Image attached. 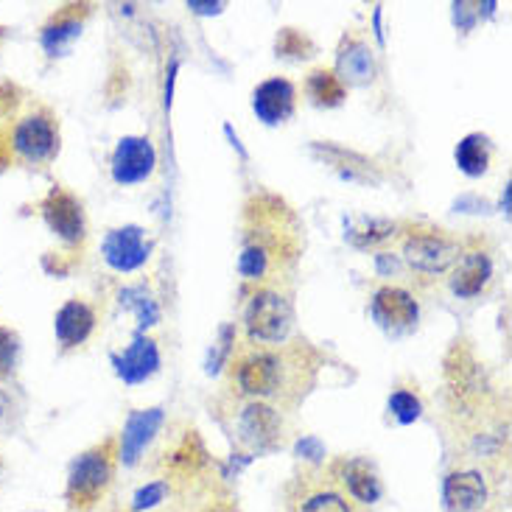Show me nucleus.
Returning a JSON list of instances; mask_svg holds the SVG:
<instances>
[{
  "label": "nucleus",
  "instance_id": "f03ea898",
  "mask_svg": "<svg viewBox=\"0 0 512 512\" xmlns=\"http://www.w3.org/2000/svg\"><path fill=\"white\" fill-rule=\"evenodd\" d=\"M247 333H250L252 342H266V345H277V342H286L294 325V311L291 303L277 294V291L263 289L247 305Z\"/></svg>",
  "mask_w": 512,
  "mask_h": 512
},
{
  "label": "nucleus",
  "instance_id": "2eb2a0df",
  "mask_svg": "<svg viewBox=\"0 0 512 512\" xmlns=\"http://www.w3.org/2000/svg\"><path fill=\"white\" fill-rule=\"evenodd\" d=\"M336 79L350 87H361L375 79V56L361 40H345L336 54Z\"/></svg>",
  "mask_w": 512,
  "mask_h": 512
},
{
  "label": "nucleus",
  "instance_id": "ddd939ff",
  "mask_svg": "<svg viewBox=\"0 0 512 512\" xmlns=\"http://www.w3.org/2000/svg\"><path fill=\"white\" fill-rule=\"evenodd\" d=\"M238 387L255 398L275 395L280 387V359L275 353H250L238 364Z\"/></svg>",
  "mask_w": 512,
  "mask_h": 512
},
{
  "label": "nucleus",
  "instance_id": "c9c22d12",
  "mask_svg": "<svg viewBox=\"0 0 512 512\" xmlns=\"http://www.w3.org/2000/svg\"><path fill=\"white\" fill-rule=\"evenodd\" d=\"M501 210H504V213H510V185L504 188V196H501Z\"/></svg>",
  "mask_w": 512,
  "mask_h": 512
},
{
  "label": "nucleus",
  "instance_id": "9b49d317",
  "mask_svg": "<svg viewBox=\"0 0 512 512\" xmlns=\"http://www.w3.org/2000/svg\"><path fill=\"white\" fill-rule=\"evenodd\" d=\"M297 107V90L289 79H266L255 87L252 93V112L258 115V121L266 126L286 124Z\"/></svg>",
  "mask_w": 512,
  "mask_h": 512
},
{
  "label": "nucleus",
  "instance_id": "a878e982",
  "mask_svg": "<svg viewBox=\"0 0 512 512\" xmlns=\"http://www.w3.org/2000/svg\"><path fill=\"white\" fill-rule=\"evenodd\" d=\"M300 512H353L347 504L345 496L333 493V490H319L311 493L308 499L300 504Z\"/></svg>",
  "mask_w": 512,
  "mask_h": 512
},
{
  "label": "nucleus",
  "instance_id": "4be33fe9",
  "mask_svg": "<svg viewBox=\"0 0 512 512\" xmlns=\"http://www.w3.org/2000/svg\"><path fill=\"white\" fill-rule=\"evenodd\" d=\"M79 37H82V23L76 17H59V20L42 28L40 40L48 56H65Z\"/></svg>",
  "mask_w": 512,
  "mask_h": 512
},
{
  "label": "nucleus",
  "instance_id": "39448f33",
  "mask_svg": "<svg viewBox=\"0 0 512 512\" xmlns=\"http://www.w3.org/2000/svg\"><path fill=\"white\" fill-rule=\"evenodd\" d=\"M12 149L26 163H48L59 152V132H56L51 115L34 112V115L23 118L14 126Z\"/></svg>",
  "mask_w": 512,
  "mask_h": 512
},
{
  "label": "nucleus",
  "instance_id": "423d86ee",
  "mask_svg": "<svg viewBox=\"0 0 512 512\" xmlns=\"http://www.w3.org/2000/svg\"><path fill=\"white\" fill-rule=\"evenodd\" d=\"M154 166H157V152H154L152 140L126 135L118 140L112 152L110 174L118 185H138L152 177Z\"/></svg>",
  "mask_w": 512,
  "mask_h": 512
},
{
  "label": "nucleus",
  "instance_id": "f257e3e1",
  "mask_svg": "<svg viewBox=\"0 0 512 512\" xmlns=\"http://www.w3.org/2000/svg\"><path fill=\"white\" fill-rule=\"evenodd\" d=\"M110 482L112 462L107 448H90V451H84L82 457L73 459V465H70L65 499H68L73 510H87L104 496Z\"/></svg>",
  "mask_w": 512,
  "mask_h": 512
},
{
  "label": "nucleus",
  "instance_id": "4468645a",
  "mask_svg": "<svg viewBox=\"0 0 512 512\" xmlns=\"http://www.w3.org/2000/svg\"><path fill=\"white\" fill-rule=\"evenodd\" d=\"M238 431H241L244 443L258 448V451H266V448H272L277 443L280 415L266 403H250L238 417Z\"/></svg>",
  "mask_w": 512,
  "mask_h": 512
},
{
  "label": "nucleus",
  "instance_id": "bb28decb",
  "mask_svg": "<svg viewBox=\"0 0 512 512\" xmlns=\"http://www.w3.org/2000/svg\"><path fill=\"white\" fill-rule=\"evenodd\" d=\"M311 51H314V45H311L308 37H303L300 31H294V28L280 31V37H277V56L305 59V56H311Z\"/></svg>",
  "mask_w": 512,
  "mask_h": 512
},
{
  "label": "nucleus",
  "instance_id": "cd10ccee",
  "mask_svg": "<svg viewBox=\"0 0 512 512\" xmlns=\"http://www.w3.org/2000/svg\"><path fill=\"white\" fill-rule=\"evenodd\" d=\"M266 269H269V255H266L263 247H247V250L241 252L238 272L247 277V280H261L266 275Z\"/></svg>",
  "mask_w": 512,
  "mask_h": 512
},
{
  "label": "nucleus",
  "instance_id": "7c9ffc66",
  "mask_svg": "<svg viewBox=\"0 0 512 512\" xmlns=\"http://www.w3.org/2000/svg\"><path fill=\"white\" fill-rule=\"evenodd\" d=\"M219 342H216V347H213V353H210L208 359V373L216 375L219 370H222L224 359H227V353H230V345H233V328L230 325H222V331H219Z\"/></svg>",
  "mask_w": 512,
  "mask_h": 512
},
{
  "label": "nucleus",
  "instance_id": "9d476101",
  "mask_svg": "<svg viewBox=\"0 0 512 512\" xmlns=\"http://www.w3.org/2000/svg\"><path fill=\"white\" fill-rule=\"evenodd\" d=\"M42 219L51 227V233L68 244H79L84 238V210L82 202L62 188H54L42 202Z\"/></svg>",
  "mask_w": 512,
  "mask_h": 512
},
{
  "label": "nucleus",
  "instance_id": "0eeeda50",
  "mask_svg": "<svg viewBox=\"0 0 512 512\" xmlns=\"http://www.w3.org/2000/svg\"><path fill=\"white\" fill-rule=\"evenodd\" d=\"M403 258L417 272H445L459 261V244L440 233H415L403 244Z\"/></svg>",
  "mask_w": 512,
  "mask_h": 512
},
{
  "label": "nucleus",
  "instance_id": "7ed1b4c3",
  "mask_svg": "<svg viewBox=\"0 0 512 512\" xmlns=\"http://www.w3.org/2000/svg\"><path fill=\"white\" fill-rule=\"evenodd\" d=\"M152 238L138 224H124L110 230L101 241V258L115 272H135L152 258Z\"/></svg>",
  "mask_w": 512,
  "mask_h": 512
},
{
  "label": "nucleus",
  "instance_id": "5701e85b",
  "mask_svg": "<svg viewBox=\"0 0 512 512\" xmlns=\"http://www.w3.org/2000/svg\"><path fill=\"white\" fill-rule=\"evenodd\" d=\"M314 152H319L331 166L339 168V174L350 182H370L373 177V166L359 157V154L345 152V149H336V146H314Z\"/></svg>",
  "mask_w": 512,
  "mask_h": 512
},
{
  "label": "nucleus",
  "instance_id": "f704fd0d",
  "mask_svg": "<svg viewBox=\"0 0 512 512\" xmlns=\"http://www.w3.org/2000/svg\"><path fill=\"white\" fill-rule=\"evenodd\" d=\"M9 412H12V401H9V395H6L3 387H0V420L9 415Z\"/></svg>",
  "mask_w": 512,
  "mask_h": 512
},
{
  "label": "nucleus",
  "instance_id": "6ab92c4d",
  "mask_svg": "<svg viewBox=\"0 0 512 512\" xmlns=\"http://www.w3.org/2000/svg\"><path fill=\"white\" fill-rule=\"evenodd\" d=\"M454 160L462 174L468 177H482L487 174V166H490V138L482 135V132H471L457 143V152H454Z\"/></svg>",
  "mask_w": 512,
  "mask_h": 512
},
{
  "label": "nucleus",
  "instance_id": "aec40b11",
  "mask_svg": "<svg viewBox=\"0 0 512 512\" xmlns=\"http://www.w3.org/2000/svg\"><path fill=\"white\" fill-rule=\"evenodd\" d=\"M118 305L129 308L138 319V333L149 331L160 322V305L146 286H124L118 291Z\"/></svg>",
  "mask_w": 512,
  "mask_h": 512
},
{
  "label": "nucleus",
  "instance_id": "412c9836",
  "mask_svg": "<svg viewBox=\"0 0 512 512\" xmlns=\"http://www.w3.org/2000/svg\"><path fill=\"white\" fill-rule=\"evenodd\" d=\"M392 236H395V224L387 222V219L359 216V219H347L345 222V238L353 247H359V250H370V247Z\"/></svg>",
  "mask_w": 512,
  "mask_h": 512
},
{
  "label": "nucleus",
  "instance_id": "a211bd4d",
  "mask_svg": "<svg viewBox=\"0 0 512 512\" xmlns=\"http://www.w3.org/2000/svg\"><path fill=\"white\" fill-rule=\"evenodd\" d=\"M342 482H345L347 493L353 496L361 504H375L381 499L384 487H381V479L370 462L364 459H350L345 468H342Z\"/></svg>",
  "mask_w": 512,
  "mask_h": 512
},
{
  "label": "nucleus",
  "instance_id": "dca6fc26",
  "mask_svg": "<svg viewBox=\"0 0 512 512\" xmlns=\"http://www.w3.org/2000/svg\"><path fill=\"white\" fill-rule=\"evenodd\" d=\"M93 328H96V314L82 300H68L56 311L54 331L62 347H76L87 342V336L93 333Z\"/></svg>",
  "mask_w": 512,
  "mask_h": 512
},
{
  "label": "nucleus",
  "instance_id": "1a4fd4ad",
  "mask_svg": "<svg viewBox=\"0 0 512 512\" xmlns=\"http://www.w3.org/2000/svg\"><path fill=\"white\" fill-rule=\"evenodd\" d=\"M112 367H115V375L124 384H129V387L146 384L160 370V350H157V342L149 339L146 333H135V339L121 353H112Z\"/></svg>",
  "mask_w": 512,
  "mask_h": 512
},
{
  "label": "nucleus",
  "instance_id": "e433bc0d",
  "mask_svg": "<svg viewBox=\"0 0 512 512\" xmlns=\"http://www.w3.org/2000/svg\"><path fill=\"white\" fill-rule=\"evenodd\" d=\"M213 512H230V510H213Z\"/></svg>",
  "mask_w": 512,
  "mask_h": 512
},
{
  "label": "nucleus",
  "instance_id": "473e14b6",
  "mask_svg": "<svg viewBox=\"0 0 512 512\" xmlns=\"http://www.w3.org/2000/svg\"><path fill=\"white\" fill-rule=\"evenodd\" d=\"M375 269H378V275H392L401 269V261L389 252H381V255H375Z\"/></svg>",
  "mask_w": 512,
  "mask_h": 512
},
{
  "label": "nucleus",
  "instance_id": "2f4dec72",
  "mask_svg": "<svg viewBox=\"0 0 512 512\" xmlns=\"http://www.w3.org/2000/svg\"><path fill=\"white\" fill-rule=\"evenodd\" d=\"M294 451H297V457L311 459V462H322L325 459V445L319 443L317 437H303Z\"/></svg>",
  "mask_w": 512,
  "mask_h": 512
},
{
  "label": "nucleus",
  "instance_id": "b1692460",
  "mask_svg": "<svg viewBox=\"0 0 512 512\" xmlns=\"http://www.w3.org/2000/svg\"><path fill=\"white\" fill-rule=\"evenodd\" d=\"M305 93L317 107H339L345 101V84L333 76V70H314L305 82Z\"/></svg>",
  "mask_w": 512,
  "mask_h": 512
},
{
  "label": "nucleus",
  "instance_id": "f3484780",
  "mask_svg": "<svg viewBox=\"0 0 512 512\" xmlns=\"http://www.w3.org/2000/svg\"><path fill=\"white\" fill-rule=\"evenodd\" d=\"M490 277H493V263L485 252H468L457 261V269L451 277V291L462 300H468V297L482 294Z\"/></svg>",
  "mask_w": 512,
  "mask_h": 512
},
{
  "label": "nucleus",
  "instance_id": "393cba45",
  "mask_svg": "<svg viewBox=\"0 0 512 512\" xmlns=\"http://www.w3.org/2000/svg\"><path fill=\"white\" fill-rule=\"evenodd\" d=\"M389 412H392V417L401 426H409V423H415L417 417L423 415V403L417 401V395H412V392L398 389V392L389 395Z\"/></svg>",
  "mask_w": 512,
  "mask_h": 512
},
{
  "label": "nucleus",
  "instance_id": "c85d7f7f",
  "mask_svg": "<svg viewBox=\"0 0 512 512\" xmlns=\"http://www.w3.org/2000/svg\"><path fill=\"white\" fill-rule=\"evenodd\" d=\"M17 356H20V339L17 333L0 325V375H9L17 367Z\"/></svg>",
  "mask_w": 512,
  "mask_h": 512
},
{
  "label": "nucleus",
  "instance_id": "c756f323",
  "mask_svg": "<svg viewBox=\"0 0 512 512\" xmlns=\"http://www.w3.org/2000/svg\"><path fill=\"white\" fill-rule=\"evenodd\" d=\"M166 496H168L166 482H149V485L140 487L138 493H135V499H132V512L154 510L160 501H166Z\"/></svg>",
  "mask_w": 512,
  "mask_h": 512
},
{
  "label": "nucleus",
  "instance_id": "20e7f679",
  "mask_svg": "<svg viewBox=\"0 0 512 512\" xmlns=\"http://www.w3.org/2000/svg\"><path fill=\"white\" fill-rule=\"evenodd\" d=\"M370 314H373L375 325L389 336H403L417 325L420 319V305L406 289L398 286H384L373 294L370 303Z\"/></svg>",
  "mask_w": 512,
  "mask_h": 512
},
{
  "label": "nucleus",
  "instance_id": "72a5a7b5",
  "mask_svg": "<svg viewBox=\"0 0 512 512\" xmlns=\"http://www.w3.org/2000/svg\"><path fill=\"white\" fill-rule=\"evenodd\" d=\"M188 9L196 14H219L224 9V3H208V0H191Z\"/></svg>",
  "mask_w": 512,
  "mask_h": 512
},
{
  "label": "nucleus",
  "instance_id": "6e6552de",
  "mask_svg": "<svg viewBox=\"0 0 512 512\" xmlns=\"http://www.w3.org/2000/svg\"><path fill=\"white\" fill-rule=\"evenodd\" d=\"M163 420H166V412L160 406L129 412L124 431H121V451H118L121 465H126V468L138 465L140 457L146 454V448L157 437V431L163 429Z\"/></svg>",
  "mask_w": 512,
  "mask_h": 512
},
{
  "label": "nucleus",
  "instance_id": "f8f14e48",
  "mask_svg": "<svg viewBox=\"0 0 512 512\" xmlns=\"http://www.w3.org/2000/svg\"><path fill=\"white\" fill-rule=\"evenodd\" d=\"M487 485L479 471H457L445 476L443 507L445 512H476L485 507Z\"/></svg>",
  "mask_w": 512,
  "mask_h": 512
}]
</instances>
